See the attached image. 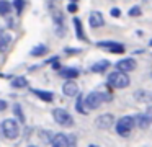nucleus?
<instances>
[{
	"instance_id": "f257e3e1",
	"label": "nucleus",
	"mask_w": 152,
	"mask_h": 147,
	"mask_svg": "<svg viewBox=\"0 0 152 147\" xmlns=\"http://www.w3.org/2000/svg\"><path fill=\"white\" fill-rule=\"evenodd\" d=\"M129 83H131V80H129L128 74H124V72L115 70L108 75V85L113 88H126Z\"/></svg>"
},
{
	"instance_id": "f03ea898",
	"label": "nucleus",
	"mask_w": 152,
	"mask_h": 147,
	"mask_svg": "<svg viewBox=\"0 0 152 147\" xmlns=\"http://www.w3.org/2000/svg\"><path fill=\"white\" fill-rule=\"evenodd\" d=\"M110 98H111L110 95H105V93H102V91H92V93L87 95L83 103H85V106L88 108V110H96L103 101L110 100Z\"/></svg>"
},
{
	"instance_id": "7ed1b4c3",
	"label": "nucleus",
	"mask_w": 152,
	"mask_h": 147,
	"mask_svg": "<svg viewBox=\"0 0 152 147\" xmlns=\"http://www.w3.org/2000/svg\"><path fill=\"white\" fill-rule=\"evenodd\" d=\"M132 129H134V118L132 116H123L121 119L116 123V132L123 137L129 136Z\"/></svg>"
},
{
	"instance_id": "20e7f679",
	"label": "nucleus",
	"mask_w": 152,
	"mask_h": 147,
	"mask_svg": "<svg viewBox=\"0 0 152 147\" xmlns=\"http://www.w3.org/2000/svg\"><path fill=\"white\" fill-rule=\"evenodd\" d=\"M2 131H4V136L8 139H17L18 134H20V126L15 119H5L2 123Z\"/></svg>"
},
{
	"instance_id": "39448f33",
	"label": "nucleus",
	"mask_w": 152,
	"mask_h": 147,
	"mask_svg": "<svg viewBox=\"0 0 152 147\" xmlns=\"http://www.w3.org/2000/svg\"><path fill=\"white\" fill-rule=\"evenodd\" d=\"M53 116H54V121H56L57 124H61V126L70 127L74 124L72 116H70L66 110H62V108H56V110L53 111Z\"/></svg>"
},
{
	"instance_id": "423d86ee",
	"label": "nucleus",
	"mask_w": 152,
	"mask_h": 147,
	"mask_svg": "<svg viewBox=\"0 0 152 147\" xmlns=\"http://www.w3.org/2000/svg\"><path fill=\"white\" fill-rule=\"evenodd\" d=\"M96 46L102 48V49H106V51H110V52H115V54L124 52V46H123L121 42H116V41H98Z\"/></svg>"
},
{
	"instance_id": "0eeeda50",
	"label": "nucleus",
	"mask_w": 152,
	"mask_h": 147,
	"mask_svg": "<svg viewBox=\"0 0 152 147\" xmlns=\"http://www.w3.org/2000/svg\"><path fill=\"white\" fill-rule=\"evenodd\" d=\"M113 123H115V116L110 114V113L102 114V116H98L95 119V126L98 127V129H110V127L113 126Z\"/></svg>"
},
{
	"instance_id": "6e6552de",
	"label": "nucleus",
	"mask_w": 152,
	"mask_h": 147,
	"mask_svg": "<svg viewBox=\"0 0 152 147\" xmlns=\"http://www.w3.org/2000/svg\"><path fill=\"white\" fill-rule=\"evenodd\" d=\"M116 69H118L119 72H124V74L132 72L136 69V61H134V59H131V57L121 59L119 62H116Z\"/></svg>"
},
{
	"instance_id": "1a4fd4ad",
	"label": "nucleus",
	"mask_w": 152,
	"mask_h": 147,
	"mask_svg": "<svg viewBox=\"0 0 152 147\" xmlns=\"http://www.w3.org/2000/svg\"><path fill=\"white\" fill-rule=\"evenodd\" d=\"M88 23L92 28H100V26L105 25V18H103V15L100 12H92L88 16Z\"/></svg>"
},
{
	"instance_id": "9d476101",
	"label": "nucleus",
	"mask_w": 152,
	"mask_h": 147,
	"mask_svg": "<svg viewBox=\"0 0 152 147\" xmlns=\"http://www.w3.org/2000/svg\"><path fill=\"white\" fill-rule=\"evenodd\" d=\"M51 146L53 147H69V137L66 134H61V132L56 134L51 139Z\"/></svg>"
},
{
	"instance_id": "9b49d317",
	"label": "nucleus",
	"mask_w": 152,
	"mask_h": 147,
	"mask_svg": "<svg viewBox=\"0 0 152 147\" xmlns=\"http://www.w3.org/2000/svg\"><path fill=\"white\" fill-rule=\"evenodd\" d=\"M62 91L66 97H75L79 93V87H77V83L74 80H69L62 85Z\"/></svg>"
},
{
	"instance_id": "f8f14e48",
	"label": "nucleus",
	"mask_w": 152,
	"mask_h": 147,
	"mask_svg": "<svg viewBox=\"0 0 152 147\" xmlns=\"http://www.w3.org/2000/svg\"><path fill=\"white\" fill-rule=\"evenodd\" d=\"M12 42V36L8 31H5V29H0V52H5L8 49V46H10Z\"/></svg>"
},
{
	"instance_id": "ddd939ff",
	"label": "nucleus",
	"mask_w": 152,
	"mask_h": 147,
	"mask_svg": "<svg viewBox=\"0 0 152 147\" xmlns=\"http://www.w3.org/2000/svg\"><path fill=\"white\" fill-rule=\"evenodd\" d=\"M134 124H137L141 129H147L151 126V116L149 114H137L134 118Z\"/></svg>"
},
{
	"instance_id": "4468645a",
	"label": "nucleus",
	"mask_w": 152,
	"mask_h": 147,
	"mask_svg": "<svg viewBox=\"0 0 152 147\" xmlns=\"http://www.w3.org/2000/svg\"><path fill=\"white\" fill-rule=\"evenodd\" d=\"M61 77L67 78V80H74V78L79 75V70L77 69H72V67H66V69H61Z\"/></svg>"
},
{
	"instance_id": "2eb2a0df",
	"label": "nucleus",
	"mask_w": 152,
	"mask_h": 147,
	"mask_svg": "<svg viewBox=\"0 0 152 147\" xmlns=\"http://www.w3.org/2000/svg\"><path fill=\"white\" fill-rule=\"evenodd\" d=\"M108 67H110V62L103 59V61H100V62H96V64L92 65V72H95V74H103Z\"/></svg>"
},
{
	"instance_id": "dca6fc26",
	"label": "nucleus",
	"mask_w": 152,
	"mask_h": 147,
	"mask_svg": "<svg viewBox=\"0 0 152 147\" xmlns=\"http://www.w3.org/2000/svg\"><path fill=\"white\" fill-rule=\"evenodd\" d=\"M31 91H33L36 97H39L41 100H44V101H53V98H54L51 91H43V90H38V88H33Z\"/></svg>"
},
{
	"instance_id": "f3484780",
	"label": "nucleus",
	"mask_w": 152,
	"mask_h": 147,
	"mask_svg": "<svg viewBox=\"0 0 152 147\" xmlns=\"http://www.w3.org/2000/svg\"><path fill=\"white\" fill-rule=\"evenodd\" d=\"M46 52H48V46H44V44H38V46H34V48L31 49V56H33V57L44 56Z\"/></svg>"
},
{
	"instance_id": "a211bd4d",
	"label": "nucleus",
	"mask_w": 152,
	"mask_h": 147,
	"mask_svg": "<svg viewBox=\"0 0 152 147\" xmlns=\"http://www.w3.org/2000/svg\"><path fill=\"white\" fill-rule=\"evenodd\" d=\"M12 8V3L8 0H0V15H8Z\"/></svg>"
},
{
	"instance_id": "6ab92c4d",
	"label": "nucleus",
	"mask_w": 152,
	"mask_h": 147,
	"mask_svg": "<svg viewBox=\"0 0 152 147\" xmlns=\"http://www.w3.org/2000/svg\"><path fill=\"white\" fill-rule=\"evenodd\" d=\"M74 25H75V31H77V38L79 39H87L85 34H83V29H82V23H80L79 18H74Z\"/></svg>"
},
{
	"instance_id": "aec40b11",
	"label": "nucleus",
	"mask_w": 152,
	"mask_h": 147,
	"mask_svg": "<svg viewBox=\"0 0 152 147\" xmlns=\"http://www.w3.org/2000/svg\"><path fill=\"white\" fill-rule=\"evenodd\" d=\"M26 85H28V82L25 77H15L13 82H12V87H15V88H23Z\"/></svg>"
},
{
	"instance_id": "412c9836",
	"label": "nucleus",
	"mask_w": 152,
	"mask_h": 147,
	"mask_svg": "<svg viewBox=\"0 0 152 147\" xmlns=\"http://www.w3.org/2000/svg\"><path fill=\"white\" fill-rule=\"evenodd\" d=\"M13 7H15V10H17V15H21L23 7H25V2L23 0H13Z\"/></svg>"
},
{
	"instance_id": "4be33fe9",
	"label": "nucleus",
	"mask_w": 152,
	"mask_h": 147,
	"mask_svg": "<svg viewBox=\"0 0 152 147\" xmlns=\"http://www.w3.org/2000/svg\"><path fill=\"white\" fill-rule=\"evenodd\" d=\"M15 114H17V118H18V119L21 121V123H23V121H25V116H23V111L20 110V105H15Z\"/></svg>"
},
{
	"instance_id": "5701e85b",
	"label": "nucleus",
	"mask_w": 152,
	"mask_h": 147,
	"mask_svg": "<svg viewBox=\"0 0 152 147\" xmlns=\"http://www.w3.org/2000/svg\"><path fill=\"white\" fill-rule=\"evenodd\" d=\"M142 13V10L139 8V7H132L131 10H129V16H139Z\"/></svg>"
},
{
	"instance_id": "b1692460",
	"label": "nucleus",
	"mask_w": 152,
	"mask_h": 147,
	"mask_svg": "<svg viewBox=\"0 0 152 147\" xmlns=\"http://www.w3.org/2000/svg\"><path fill=\"white\" fill-rule=\"evenodd\" d=\"M82 105H83V98H82V97H79V100H77V110H79L80 113H87V110L82 106Z\"/></svg>"
},
{
	"instance_id": "393cba45",
	"label": "nucleus",
	"mask_w": 152,
	"mask_h": 147,
	"mask_svg": "<svg viewBox=\"0 0 152 147\" xmlns=\"http://www.w3.org/2000/svg\"><path fill=\"white\" fill-rule=\"evenodd\" d=\"M110 13H111V16L118 18V16L121 15V10H119V8H111V10H110Z\"/></svg>"
},
{
	"instance_id": "a878e982",
	"label": "nucleus",
	"mask_w": 152,
	"mask_h": 147,
	"mask_svg": "<svg viewBox=\"0 0 152 147\" xmlns=\"http://www.w3.org/2000/svg\"><path fill=\"white\" fill-rule=\"evenodd\" d=\"M77 8H79V7H77V3H69V7H67V10H69L70 13H75Z\"/></svg>"
},
{
	"instance_id": "bb28decb",
	"label": "nucleus",
	"mask_w": 152,
	"mask_h": 147,
	"mask_svg": "<svg viewBox=\"0 0 152 147\" xmlns=\"http://www.w3.org/2000/svg\"><path fill=\"white\" fill-rule=\"evenodd\" d=\"M136 98L142 100V98H149V97H147V93H145V91H137V93H136Z\"/></svg>"
},
{
	"instance_id": "cd10ccee",
	"label": "nucleus",
	"mask_w": 152,
	"mask_h": 147,
	"mask_svg": "<svg viewBox=\"0 0 152 147\" xmlns=\"http://www.w3.org/2000/svg\"><path fill=\"white\" fill-rule=\"evenodd\" d=\"M5 108H7V103H5L4 100H0V111H4Z\"/></svg>"
},
{
	"instance_id": "c85d7f7f",
	"label": "nucleus",
	"mask_w": 152,
	"mask_h": 147,
	"mask_svg": "<svg viewBox=\"0 0 152 147\" xmlns=\"http://www.w3.org/2000/svg\"><path fill=\"white\" fill-rule=\"evenodd\" d=\"M70 3H77V0H70Z\"/></svg>"
},
{
	"instance_id": "c756f323",
	"label": "nucleus",
	"mask_w": 152,
	"mask_h": 147,
	"mask_svg": "<svg viewBox=\"0 0 152 147\" xmlns=\"http://www.w3.org/2000/svg\"><path fill=\"white\" fill-rule=\"evenodd\" d=\"M88 147H96V146H88Z\"/></svg>"
},
{
	"instance_id": "7c9ffc66",
	"label": "nucleus",
	"mask_w": 152,
	"mask_h": 147,
	"mask_svg": "<svg viewBox=\"0 0 152 147\" xmlns=\"http://www.w3.org/2000/svg\"><path fill=\"white\" fill-rule=\"evenodd\" d=\"M30 147H36V146H30Z\"/></svg>"
},
{
	"instance_id": "2f4dec72",
	"label": "nucleus",
	"mask_w": 152,
	"mask_h": 147,
	"mask_svg": "<svg viewBox=\"0 0 152 147\" xmlns=\"http://www.w3.org/2000/svg\"><path fill=\"white\" fill-rule=\"evenodd\" d=\"M0 77H2V74H0Z\"/></svg>"
}]
</instances>
